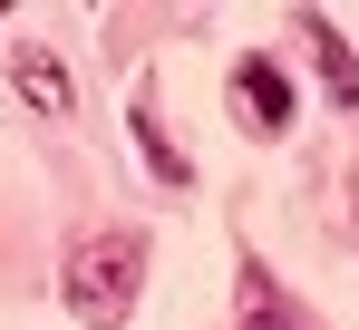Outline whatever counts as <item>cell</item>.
Wrapping results in <instances>:
<instances>
[{
	"label": "cell",
	"mask_w": 359,
	"mask_h": 330,
	"mask_svg": "<svg viewBox=\"0 0 359 330\" xmlns=\"http://www.w3.org/2000/svg\"><path fill=\"white\" fill-rule=\"evenodd\" d=\"M243 330H311V321H301L282 291H262V282H252V311H243Z\"/></svg>",
	"instance_id": "5b68a950"
},
{
	"label": "cell",
	"mask_w": 359,
	"mask_h": 330,
	"mask_svg": "<svg viewBox=\"0 0 359 330\" xmlns=\"http://www.w3.org/2000/svg\"><path fill=\"white\" fill-rule=\"evenodd\" d=\"M224 98H233V126H243V136H282V126H292V78H282L272 58H233Z\"/></svg>",
	"instance_id": "7a4b0ae2"
},
{
	"label": "cell",
	"mask_w": 359,
	"mask_h": 330,
	"mask_svg": "<svg viewBox=\"0 0 359 330\" xmlns=\"http://www.w3.org/2000/svg\"><path fill=\"white\" fill-rule=\"evenodd\" d=\"M10 88H20L39 117H68V107H78V88H68L59 49H39V39H20V58H10Z\"/></svg>",
	"instance_id": "3957f363"
},
{
	"label": "cell",
	"mask_w": 359,
	"mask_h": 330,
	"mask_svg": "<svg viewBox=\"0 0 359 330\" xmlns=\"http://www.w3.org/2000/svg\"><path fill=\"white\" fill-rule=\"evenodd\" d=\"M311 39H320V78H330V98H340V107H359V58L340 49V29H320V20H311Z\"/></svg>",
	"instance_id": "277c9868"
},
{
	"label": "cell",
	"mask_w": 359,
	"mask_h": 330,
	"mask_svg": "<svg viewBox=\"0 0 359 330\" xmlns=\"http://www.w3.org/2000/svg\"><path fill=\"white\" fill-rule=\"evenodd\" d=\"M136 263H146L136 233H88V243L68 253V272H59L68 321H78V330H117L126 311H136Z\"/></svg>",
	"instance_id": "6da1fadb"
},
{
	"label": "cell",
	"mask_w": 359,
	"mask_h": 330,
	"mask_svg": "<svg viewBox=\"0 0 359 330\" xmlns=\"http://www.w3.org/2000/svg\"><path fill=\"white\" fill-rule=\"evenodd\" d=\"M136 136H146V156H156V175H165V185H184V156L165 146V126H156V117H136Z\"/></svg>",
	"instance_id": "8992f818"
}]
</instances>
